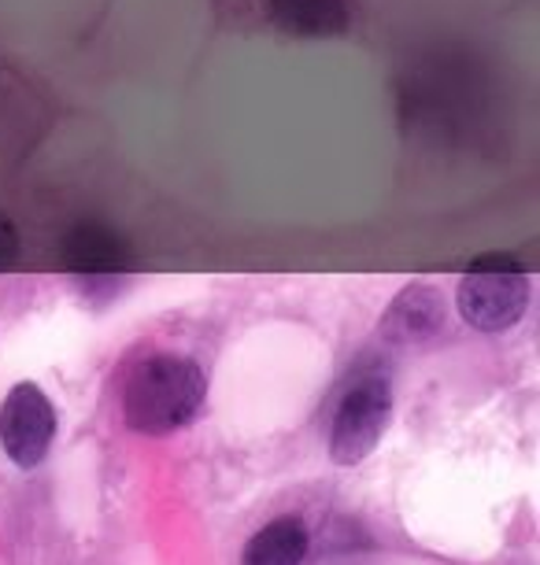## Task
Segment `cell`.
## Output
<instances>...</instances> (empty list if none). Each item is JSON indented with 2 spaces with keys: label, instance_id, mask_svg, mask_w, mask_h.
Listing matches in <instances>:
<instances>
[{
  "label": "cell",
  "instance_id": "obj_1",
  "mask_svg": "<svg viewBox=\"0 0 540 565\" xmlns=\"http://www.w3.org/2000/svg\"><path fill=\"white\" fill-rule=\"evenodd\" d=\"M208 377L197 359L156 351L134 362L123 381V422L141 436H167L186 429L204 407Z\"/></svg>",
  "mask_w": 540,
  "mask_h": 565
},
{
  "label": "cell",
  "instance_id": "obj_2",
  "mask_svg": "<svg viewBox=\"0 0 540 565\" xmlns=\"http://www.w3.org/2000/svg\"><path fill=\"white\" fill-rule=\"evenodd\" d=\"M529 296L533 289H529L522 263L511 255H485V259L470 263L467 277L459 281L455 307H459L463 322L478 333H504L522 322Z\"/></svg>",
  "mask_w": 540,
  "mask_h": 565
},
{
  "label": "cell",
  "instance_id": "obj_3",
  "mask_svg": "<svg viewBox=\"0 0 540 565\" xmlns=\"http://www.w3.org/2000/svg\"><path fill=\"white\" fill-rule=\"evenodd\" d=\"M393 418V385L385 373H359L337 396L330 418V458L337 466H359L374 455Z\"/></svg>",
  "mask_w": 540,
  "mask_h": 565
},
{
  "label": "cell",
  "instance_id": "obj_4",
  "mask_svg": "<svg viewBox=\"0 0 540 565\" xmlns=\"http://www.w3.org/2000/svg\"><path fill=\"white\" fill-rule=\"evenodd\" d=\"M56 440V407L34 381H19L0 403V447L15 466L34 469L45 462Z\"/></svg>",
  "mask_w": 540,
  "mask_h": 565
},
{
  "label": "cell",
  "instance_id": "obj_5",
  "mask_svg": "<svg viewBox=\"0 0 540 565\" xmlns=\"http://www.w3.org/2000/svg\"><path fill=\"white\" fill-rule=\"evenodd\" d=\"M60 263L86 292H108L130 270V244L104 222H78L60 241Z\"/></svg>",
  "mask_w": 540,
  "mask_h": 565
},
{
  "label": "cell",
  "instance_id": "obj_6",
  "mask_svg": "<svg viewBox=\"0 0 540 565\" xmlns=\"http://www.w3.org/2000/svg\"><path fill=\"white\" fill-rule=\"evenodd\" d=\"M448 329V296L430 281L404 285L378 322L381 340L393 348H426Z\"/></svg>",
  "mask_w": 540,
  "mask_h": 565
},
{
  "label": "cell",
  "instance_id": "obj_7",
  "mask_svg": "<svg viewBox=\"0 0 540 565\" xmlns=\"http://www.w3.org/2000/svg\"><path fill=\"white\" fill-rule=\"evenodd\" d=\"M267 15L293 38H333L348 30L345 0H267Z\"/></svg>",
  "mask_w": 540,
  "mask_h": 565
},
{
  "label": "cell",
  "instance_id": "obj_8",
  "mask_svg": "<svg viewBox=\"0 0 540 565\" xmlns=\"http://www.w3.org/2000/svg\"><path fill=\"white\" fill-rule=\"evenodd\" d=\"M307 554V529L296 518H278L263 525L245 543L241 565H300Z\"/></svg>",
  "mask_w": 540,
  "mask_h": 565
},
{
  "label": "cell",
  "instance_id": "obj_9",
  "mask_svg": "<svg viewBox=\"0 0 540 565\" xmlns=\"http://www.w3.org/2000/svg\"><path fill=\"white\" fill-rule=\"evenodd\" d=\"M19 259V233H15V222L8 215H0V274L12 270Z\"/></svg>",
  "mask_w": 540,
  "mask_h": 565
}]
</instances>
